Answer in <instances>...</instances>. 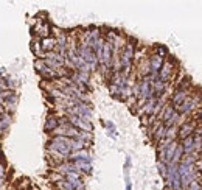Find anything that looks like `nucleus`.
<instances>
[{
    "mask_svg": "<svg viewBox=\"0 0 202 190\" xmlns=\"http://www.w3.org/2000/svg\"><path fill=\"white\" fill-rule=\"evenodd\" d=\"M42 47L45 50H51L54 47V39H44L42 41Z\"/></svg>",
    "mask_w": 202,
    "mask_h": 190,
    "instance_id": "nucleus-1",
    "label": "nucleus"
}]
</instances>
